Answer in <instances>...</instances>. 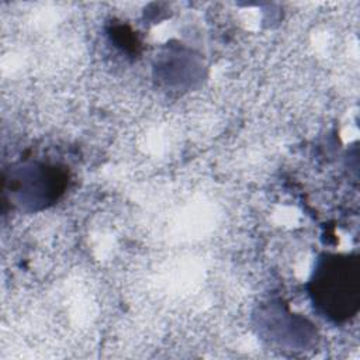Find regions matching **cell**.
<instances>
[{
    "mask_svg": "<svg viewBox=\"0 0 360 360\" xmlns=\"http://www.w3.org/2000/svg\"><path fill=\"white\" fill-rule=\"evenodd\" d=\"M312 295L316 305L330 318H350L359 305V266L356 257L330 256L314 274Z\"/></svg>",
    "mask_w": 360,
    "mask_h": 360,
    "instance_id": "6da1fadb",
    "label": "cell"
}]
</instances>
